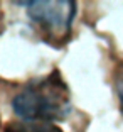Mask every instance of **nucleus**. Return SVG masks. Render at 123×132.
I'll return each instance as SVG.
<instances>
[{
	"instance_id": "nucleus-4",
	"label": "nucleus",
	"mask_w": 123,
	"mask_h": 132,
	"mask_svg": "<svg viewBox=\"0 0 123 132\" xmlns=\"http://www.w3.org/2000/svg\"><path fill=\"white\" fill-rule=\"evenodd\" d=\"M113 86L116 92V98H118V107L123 113V59L116 63L115 71H113Z\"/></svg>"
},
{
	"instance_id": "nucleus-1",
	"label": "nucleus",
	"mask_w": 123,
	"mask_h": 132,
	"mask_svg": "<svg viewBox=\"0 0 123 132\" xmlns=\"http://www.w3.org/2000/svg\"><path fill=\"white\" fill-rule=\"evenodd\" d=\"M12 109L25 122L64 120L71 112V92L58 70L27 83L12 100Z\"/></svg>"
},
{
	"instance_id": "nucleus-2",
	"label": "nucleus",
	"mask_w": 123,
	"mask_h": 132,
	"mask_svg": "<svg viewBox=\"0 0 123 132\" xmlns=\"http://www.w3.org/2000/svg\"><path fill=\"white\" fill-rule=\"evenodd\" d=\"M27 7V15L37 27L41 37L54 47L68 43L76 15V2L73 0H35L20 2Z\"/></svg>"
},
{
	"instance_id": "nucleus-3",
	"label": "nucleus",
	"mask_w": 123,
	"mask_h": 132,
	"mask_svg": "<svg viewBox=\"0 0 123 132\" xmlns=\"http://www.w3.org/2000/svg\"><path fill=\"white\" fill-rule=\"evenodd\" d=\"M4 132H62L59 127L46 122H8Z\"/></svg>"
}]
</instances>
